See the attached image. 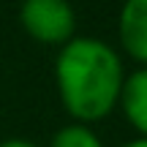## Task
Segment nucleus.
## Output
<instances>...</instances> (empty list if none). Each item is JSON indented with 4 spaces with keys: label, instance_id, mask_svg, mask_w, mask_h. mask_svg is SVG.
I'll use <instances>...</instances> for the list:
<instances>
[{
    "label": "nucleus",
    "instance_id": "nucleus-3",
    "mask_svg": "<svg viewBox=\"0 0 147 147\" xmlns=\"http://www.w3.org/2000/svg\"><path fill=\"white\" fill-rule=\"evenodd\" d=\"M117 36L125 55L147 65V0H125L117 16Z\"/></svg>",
    "mask_w": 147,
    "mask_h": 147
},
{
    "label": "nucleus",
    "instance_id": "nucleus-2",
    "mask_svg": "<svg viewBox=\"0 0 147 147\" xmlns=\"http://www.w3.org/2000/svg\"><path fill=\"white\" fill-rule=\"evenodd\" d=\"M19 25L33 41L63 47L76 36V11L68 0H22Z\"/></svg>",
    "mask_w": 147,
    "mask_h": 147
},
{
    "label": "nucleus",
    "instance_id": "nucleus-7",
    "mask_svg": "<svg viewBox=\"0 0 147 147\" xmlns=\"http://www.w3.org/2000/svg\"><path fill=\"white\" fill-rule=\"evenodd\" d=\"M120 147H147V136H136V139H131V142H125Z\"/></svg>",
    "mask_w": 147,
    "mask_h": 147
},
{
    "label": "nucleus",
    "instance_id": "nucleus-1",
    "mask_svg": "<svg viewBox=\"0 0 147 147\" xmlns=\"http://www.w3.org/2000/svg\"><path fill=\"white\" fill-rule=\"evenodd\" d=\"M125 79L120 52L93 36H74L57 49L55 84L71 123L93 125L117 109Z\"/></svg>",
    "mask_w": 147,
    "mask_h": 147
},
{
    "label": "nucleus",
    "instance_id": "nucleus-4",
    "mask_svg": "<svg viewBox=\"0 0 147 147\" xmlns=\"http://www.w3.org/2000/svg\"><path fill=\"white\" fill-rule=\"evenodd\" d=\"M117 106L128 125L139 136H147V65H139L136 71L125 74Z\"/></svg>",
    "mask_w": 147,
    "mask_h": 147
},
{
    "label": "nucleus",
    "instance_id": "nucleus-6",
    "mask_svg": "<svg viewBox=\"0 0 147 147\" xmlns=\"http://www.w3.org/2000/svg\"><path fill=\"white\" fill-rule=\"evenodd\" d=\"M0 147H38V144L27 142V139H5V142H0Z\"/></svg>",
    "mask_w": 147,
    "mask_h": 147
},
{
    "label": "nucleus",
    "instance_id": "nucleus-5",
    "mask_svg": "<svg viewBox=\"0 0 147 147\" xmlns=\"http://www.w3.org/2000/svg\"><path fill=\"white\" fill-rule=\"evenodd\" d=\"M49 147H104L98 134L84 123H68L52 136Z\"/></svg>",
    "mask_w": 147,
    "mask_h": 147
}]
</instances>
